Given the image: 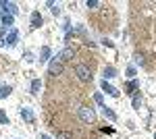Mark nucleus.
<instances>
[{
	"instance_id": "1",
	"label": "nucleus",
	"mask_w": 156,
	"mask_h": 139,
	"mask_svg": "<svg viewBox=\"0 0 156 139\" xmlns=\"http://www.w3.org/2000/svg\"><path fill=\"white\" fill-rule=\"evenodd\" d=\"M77 116H79V120H81L83 125H92V123L96 120V112H94L90 106H79V108H77Z\"/></svg>"
},
{
	"instance_id": "2",
	"label": "nucleus",
	"mask_w": 156,
	"mask_h": 139,
	"mask_svg": "<svg viewBox=\"0 0 156 139\" xmlns=\"http://www.w3.org/2000/svg\"><path fill=\"white\" fill-rule=\"evenodd\" d=\"M75 75H77V79L81 83H90L94 77H92V71H90V67L87 64H77L75 67Z\"/></svg>"
},
{
	"instance_id": "3",
	"label": "nucleus",
	"mask_w": 156,
	"mask_h": 139,
	"mask_svg": "<svg viewBox=\"0 0 156 139\" xmlns=\"http://www.w3.org/2000/svg\"><path fill=\"white\" fill-rule=\"evenodd\" d=\"M65 71V64L58 60V56H54L52 60H50V64H48V75H52V77H56V75H60Z\"/></svg>"
},
{
	"instance_id": "4",
	"label": "nucleus",
	"mask_w": 156,
	"mask_h": 139,
	"mask_svg": "<svg viewBox=\"0 0 156 139\" xmlns=\"http://www.w3.org/2000/svg\"><path fill=\"white\" fill-rule=\"evenodd\" d=\"M56 56H58L60 62H69V60H73V58H75V50L67 46V48H62V50H60Z\"/></svg>"
},
{
	"instance_id": "5",
	"label": "nucleus",
	"mask_w": 156,
	"mask_h": 139,
	"mask_svg": "<svg viewBox=\"0 0 156 139\" xmlns=\"http://www.w3.org/2000/svg\"><path fill=\"white\" fill-rule=\"evenodd\" d=\"M100 87H102V92H106L108 96H112V98H119V89H117V87H112V85H110L106 79H102Z\"/></svg>"
},
{
	"instance_id": "6",
	"label": "nucleus",
	"mask_w": 156,
	"mask_h": 139,
	"mask_svg": "<svg viewBox=\"0 0 156 139\" xmlns=\"http://www.w3.org/2000/svg\"><path fill=\"white\" fill-rule=\"evenodd\" d=\"M42 23H44V19H42L40 11H34V12H31V17H29V25H31L34 29H37V27H40Z\"/></svg>"
},
{
	"instance_id": "7",
	"label": "nucleus",
	"mask_w": 156,
	"mask_h": 139,
	"mask_svg": "<svg viewBox=\"0 0 156 139\" xmlns=\"http://www.w3.org/2000/svg\"><path fill=\"white\" fill-rule=\"evenodd\" d=\"M17 40H19V31H17V29H11V31H9V35H6V40H4V44L15 46V44H17Z\"/></svg>"
},
{
	"instance_id": "8",
	"label": "nucleus",
	"mask_w": 156,
	"mask_h": 139,
	"mask_svg": "<svg viewBox=\"0 0 156 139\" xmlns=\"http://www.w3.org/2000/svg\"><path fill=\"white\" fill-rule=\"evenodd\" d=\"M102 75H104V79H115L117 75H119V71L115 69V67H104V71H102Z\"/></svg>"
},
{
	"instance_id": "9",
	"label": "nucleus",
	"mask_w": 156,
	"mask_h": 139,
	"mask_svg": "<svg viewBox=\"0 0 156 139\" xmlns=\"http://www.w3.org/2000/svg\"><path fill=\"white\" fill-rule=\"evenodd\" d=\"M12 23H15V17L12 15H2V19H0V25L6 29V27H12Z\"/></svg>"
},
{
	"instance_id": "10",
	"label": "nucleus",
	"mask_w": 156,
	"mask_h": 139,
	"mask_svg": "<svg viewBox=\"0 0 156 139\" xmlns=\"http://www.w3.org/2000/svg\"><path fill=\"white\" fill-rule=\"evenodd\" d=\"M50 56H52V50H50L48 46H44L42 50H40V62H46V60H50Z\"/></svg>"
},
{
	"instance_id": "11",
	"label": "nucleus",
	"mask_w": 156,
	"mask_h": 139,
	"mask_svg": "<svg viewBox=\"0 0 156 139\" xmlns=\"http://www.w3.org/2000/svg\"><path fill=\"white\" fill-rule=\"evenodd\" d=\"M137 87H140V83L135 81V79H131V81L127 83V85H125V92L129 93V96H133V93H135V89H137Z\"/></svg>"
},
{
	"instance_id": "12",
	"label": "nucleus",
	"mask_w": 156,
	"mask_h": 139,
	"mask_svg": "<svg viewBox=\"0 0 156 139\" xmlns=\"http://www.w3.org/2000/svg\"><path fill=\"white\" fill-rule=\"evenodd\" d=\"M21 116H23L27 123H34V120H36V116H34V112H31L29 108H21Z\"/></svg>"
},
{
	"instance_id": "13",
	"label": "nucleus",
	"mask_w": 156,
	"mask_h": 139,
	"mask_svg": "<svg viewBox=\"0 0 156 139\" xmlns=\"http://www.w3.org/2000/svg\"><path fill=\"white\" fill-rule=\"evenodd\" d=\"M29 89H31V93H34V96H37V93H40V89H42V81H40V79H34V81H31V85H29Z\"/></svg>"
},
{
	"instance_id": "14",
	"label": "nucleus",
	"mask_w": 156,
	"mask_h": 139,
	"mask_svg": "<svg viewBox=\"0 0 156 139\" xmlns=\"http://www.w3.org/2000/svg\"><path fill=\"white\" fill-rule=\"evenodd\" d=\"M11 92H12L11 85H0V100H2V98H9Z\"/></svg>"
},
{
	"instance_id": "15",
	"label": "nucleus",
	"mask_w": 156,
	"mask_h": 139,
	"mask_svg": "<svg viewBox=\"0 0 156 139\" xmlns=\"http://www.w3.org/2000/svg\"><path fill=\"white\" fill-rule=\"evenodd\" d=\"M102 112H104V116H106L108 120H117V114H115V112H112L108 106H104V108H102Z\"/></svg>"
},
{
	"instance_id": "16",
	"label": "nucleus",
	"mask_w": 156,
	"mask_h": 139,
	"mask_svg": "<svg viewBox=\"0 0 156 139\" xmlns=\"http://www.w3.org/2000/svg\"><path fill=\"white\" fill-rule=\"evenodd\" d=\"M94 102H96V104H100V108H104V106H106V104H104V98H102V93H100V92L94 93Z\"/></svg>"
},
{
	"instance_id": "17",
	"label": "nucleus",
	"mask_w": 156,
	"mask_h": 139,
	"mask_svg": "<svg viewBox=\"0 0 156 139\" xmlns=\"http://www.w3.org/2000/svg\"><path fill=\"white\" fill-rule=\"evenodd\" d=\"M56 139H73V135L69 131H56Z\"/></svg>"
},
{
	"instance_id": "18",
	"label": "nucleus",
	"mask_w": 156,
	"mask_h": 139,
	"mask_svg": "<svg viewBox=\"0 0 156 139\" xmlns=\"http://www.w3.org/2000/svg\"><path fill=\"white\" fill-rule=\"evenodd\" d=\"M131 104H133V108H135V110H140V108H142V98H140V96H133Z\"/></svg>"
},
{
	"instance_id": "19",
	"label": "nucleus",
	"mask_w": 156,
	"mask_h": 139,
	"mask_svg": "<svg viewBox=\"0 0 156 139\" xmlns=\"http://www.w3.org/2000/svg\"><path fill=\"white\" fill-rule=\"evenodd\" d=\"M48 6H50V11H52V15H60V6H58V4H54V2H48Z\"/></svg>"
},
{
	"instance_id": "20",
	"label": "nucleus",
	"mask_w": 156,
	"mask_h": 139,
	"mask_svg": "<svg viewBox=\"0 0 156 139\" xmlns=\"http://www.w3.org/2000/svg\"><path fill=\"white\" fill-rule=\"evenodd\" d=\"M135 73H137V71H135V67H127V71H125V75H127V77H129V79H133V77H135Z\"/></svg>"
},
{
	"instance_id": "21",
	"label": "nucleus",
	"mask_w": 156,
	"mask_h": 139,
	"mask_svg": "<svg viewBox=\"0 0 156 139\" xmlns=\"http://www.w3.org/2000/svg\"><path fill=\"white\" fill-rule=\"evenodd\" d=\"M85 4H87V9H96V6H100V2H98V0H87Z\"/></svg>"
},
{
	"instance_id": "22",
	"label": "nucleus",
	"mask_w": 156,
	"mask_h": 139,
	"mask_svg": "<svg viewBox=\"0 0 156 139\" xmlns=\"http://www.w3.org/2000/svg\"><path fill=\"white\" fill-rule=\"evenodd\" d=\"M0 123H2V125H9V116L4 114L2 110H0Z\"/></svg>"
},
{
	"instance_id": "23",
	"label": "nucleus",
	"mask_w": 156,
	"mask_h": 139,
	"mask_svg": "<svg viewBox=\"0 0 156 139\" xmlns=\"http://www.w3.org/2000/svg\"><path fill=\"white\" fill-rule=\"evenodd\" d=\"M135 64L144 67V56H142V54H135Z\"/></svg>"
},
{
	"instance_id": "24",
	"label": "nucleus",
	"mask_w": 156,
	"mask_h": 139,
	"mask_svg": "<svg viewBox=\"0 0 156 139\" xmlns=\"http://www.w3.org/2000/svg\"><path fill=\"white\" fill-rule=\"evenodd\" d=\"M25 60H27V62H34L36 58H34V54H31V52H25Z\"/></svg>"
},
{
	"instance_id": "25",
	"label": "nucleus",
	"mask_w": 156,
	"mask_h": 139,
	"mask_svg": "<svg viewBox=\"0 0 156 139\" xmlns=\"http://www.w3.org/2000/svg\"><path fill=\"white\" fill-rule=\"evenodd\" d=\"M2 33H4V29H0V46L4 44V40H2Z\"/></svg>"
},
{
	"instance_id": "26",
	"label": "nucleus",
	"mask_w": 156,
	"mask_h": 139,
	"mask_svg": "<svg viewBox=\"0 0 156 139\" xmlns=\"http://www.w3.org/2000/svg\"><path fill=\"white\" fill-rule=\"evenodd\" d=\"M40 139H50L48 135H44V133H42V135H40Z\"/></svg>"
},
{
	"instance_id": "27",
	"label": "nucleus",
	"mask_w": 156,
	"mask_h": 139,
	"mask_svg": "<svg viewBox=\"0 0 156 139\" xmlns=\"http://www.w3.org/2000/svg\"><path fill=\"white\" fill-rule=\"evenodd\" d=\"M154 139H156V135H154Z\"/></svg>"
},
{
	"instance_id": "28",
	"label": "nucleus",
	"mask_w": 156,
	"mask_h": 139,
	"mask_svg": "<svg viewBox=\"0 0 156 139\" xmlns=\"http://www.w3.org/2000/svg\"><path fill=\"white\" fill-rule=\"evenodd\" d=\"M0 19H2V17H0Z\"/></svg>"
}]
</instances>
